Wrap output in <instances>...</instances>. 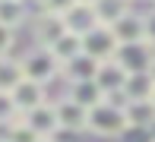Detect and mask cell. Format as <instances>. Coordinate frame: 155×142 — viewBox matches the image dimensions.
<instances>
[{"label": "cell", "instance_id": "obj_1", "mask_svg": "<svg viewBox=\"0 0 155 142\" xmlns=\"http://www.w3.org/2000/svg\"><path fill=\"white\" fill-rule=\"evenodd\" d=\"M127 130H130V123H127V111L120 108V104L101 101L98 108L89 111V126H86V133H92V136L114 139V136H124Z\"/></svg>", "mask_w": 155, "mask_h": 142}, {"label": "cell", "instance_id": "obj_2", "mask_svg": "<svg viewBox=\"0 0 155 142\" xmlns=\"http://www.w3.org/2000/svg\"><path fill=\"white\" fill-rule=\"evenodd\" d=\"M22 69H25V79L45 85L48 79H54V76L63 73V63L54 57L51 47H35V51H29L22 57Z\"/></svg>", "mask_w": 155, "mask_h": 142}, {"label": "cell", "instance_id": "obj_3", "mask_svg": "<svg viewBox=\"0 0 155 142\" xmlns=\"http://www.w3.org/2000/svg\"><path fill=\"white\" fill-rule=\"evenodd\" d=\"M82 51L92 57V60L104 63V60H114V57H117L120 41H117V35H114L111 25H98L95 32H89L86 38H82Z\"/></svg>", "mask_w": 155, "mask_h": 142}, {"label": "cell", "instance_id": "obj_4", "mask_svg": "<svg viewBox=\"0 0 155 142\" xmlns=\"http://www.w3.org/2000/svg\"><path fill=\"white\" fill-rule=\"evenodd\" d=\"M117 63L127 69V73H149L152 69V60H155V51L149 41H139V44H120V51L114 57Z\"/></svg>", "mask_w": 155, "mask_h": 142}, {"label": "cell", "instance_id": "obj_5", "mask_svg": "<svg viewBox=\"0 0 155 142\" xmlns=\"http://www.w3.org/2000/svg\"><path fill=\"white\" fill-rule=\"evenodd\" d=\"M19 117H22V123L32 126L41 139H54L60 133V117H57V104H54V101L41 104V108H35L29 114H19Z\"/></svg>", "mask_w": 155, "mask_h": 142}, {"label": "cell", "instance_id": "obj_6", "mask_svg": "<svg viewBox=\"0 0 155 142\" xmlns=\"http://www.w3.org/2000/svg\"><path fill=\"white\" fill-rule=\"evenodd\" d=\"M63 25H67L70 35H79V38H86L89 32H95L98 25H101V19H98V10L92 3H76L73 10L63 13Z\"/></svg>", "mask_w": 155, "mask_h": 142}, {"label": "cell", "instance_id": "obj_7", "mask_svg": "<svg viewBox=\"0 0 155 142\" xmlns=\"http://www.w3.org/2000/svg\"><path fill=\"white\" fill-rule=\"evenodd\" d=\"M10 98H13V104H16L19 114H29L35 108H41V104H48L45 85H41V82H32V79H22L16 89L10 92Z\"/></svg>", "mask_w": 155, "mask_h": 142}, {"label": "cell", "instance_id": "obj_8", "mask_svg": "<svg viewBox=\"0 0 155 142\" xmlns=\"http://www.w3.org/2000/svg\"><path fill=\"white\" fill-rule=\"evenodd\" d=\"M117 35V41L120 44H139V41H149V32H146V16H139V13H127L117 25H111Z\"/></svg>", "mask_w": 155, "mask_h": 142}, {"label": "cell", "instance_id": "obj_9", "mask_svg": "<svg viewBox=\"0 0 155 142\" xmlns=\"http://www.w3.org/2000/svg\"><path fill=\"white\" fill-rule=\"evenodd\" d=\"M54 104H57L60 130H67V133H86V126H89V111L86 108H79V104L70 101V98H60V101H54Z\"/></svg>", "mask_w": 155, "mask_h": 142}, {"label": "cell", "instance_id": "obj_10", "mask_svg": "<svg viewBox=\"0 0 155 142\" xmlns=\"http://www.w3.org/2000/svg\"><path fill=\"white\" fill-rule=\"evenodd\" d=\"M67 98H70V101H76L79 108H86V111H92V108H98L101 101H108L104 89H101L95 79H89V82H70Z\"/></svg>", "mask_w": 155, "mask_h": 142}, {"label": "cell", "instance_id": "obj_11", "mask_svg": "<svg viewBox=\"0 0 155 142\" xmlns=\"http://www.w3.org/2000/svg\"><path fill=\"white\" fill-rule=\"evenodd\" d=\"M35 38L41 41V47H51L57 38H63L67 35V25H63V16H54V13H38L35 16Z\"/></svg>", "mask_w": 155, "mask_h": 142}, {"label": "cell", "instance_id": "obj_12", "mask_svg": "<svg viewBox=\"0 0 155 142\" xmlns=\"http://www.w3.org/2000/svg\"><path fill=\"white\" fill-rule=\"evenodd\" d=\"M127 79H130V73H127L117 60H104L101 66H98V76H95V82L104 89V95H117V92H124Z\"/></svg>", "mask_w": 155, "mask_h": 142}, {"label": "cell", "instance_id": "obj_13", "mask_svg": "<svg viewBox=\"0 0 155 142\" xmlns=\"http://www.w3.org/2000/svg\"><path fill=\"white\" fill-rule=\"evenodd\" d=\"M127 123L130 130H146V126H155V101H130L127 104Z\"/></svg>", "mask_w": 155, "mask_h": 142}, {"label": "cell", "instance_id": "obj_14", "mask_svg": "<svg viewBox=\"0 0 155 142\" xmlns=\"http://www.w3.org/2000/svg\"><path fill=\"white\" fill-rule=\"evenodd\" d=\"M152 92H155V79L149 73H133L130 79H127V85H124L127 104H130V101H149Z\"/></svg>", "mask_w": 155, "mask_h": 142}, {"label": "cell", "instance_id": "obj_15", "mask_svg": "<svg viewBox=\"0 0 155 142\" xmlns=\"http://www.w3.org/2000/svg\"><path fill=\"white\" fill-rule=\"evenodd\" d=\"M98 66H101L98 60H92L89 54H82V57H76L73 63L63 66V76H67V82H89V79L98 76Z\"/></svg>", "mask_w": 155, "mask_h": 142}, {"label": "cell", "instance_id": "obj_16", "mask_svg": "<svg viewBox=\"0 0 155 142\" xmlns=\"http://www.w3.org/2000/svg\"><path fill=\"white\" fill-rule=\"evenodd\" d=\"M25 79V69H22V60L16 57H0V92L10 95L19 82Z\"/></svg>", "mask_w": 155, "mask_h": 142}, {"label": "cell", "instance_id": "obj_17", "mask_svg": "<svg viewBox=\"0 0 155 142\" xmlns=\"http://www.w3.org/2000/svg\"><path fill=\"white\" fill-rule=\"evenodd\" d=\"M51 51H54V57H57L63 66H67V63H73L76 57H82V54H86V51H82V38H79V35H70V32L63 35V38L54 41V44H51Z\"/></svg>", "mask_w": 155, "mask_h": 142}, {"label": "cell", "instance_id": "obj_18", "mask_svg": "<svg viewBox=\"0 0 155 142\" xmlns=\"http://www.w3.org/2000/svg\"><path fill=\"white\" fill-rule=\"evenodd\" d=\"M95 10H98L101 25H117L127 13H130V3H127V0H98Z\"/></svg>", "mask_w": 155, "mask_h": 142}, {"label": "cell", "instance_id": "obj_19", "mask_svg": "<svg viewBox=\"0 0 155 142\" xmlns=\"http://www.w3.org/2000/svg\"><path fill=\"white\" fill-rule=\"evenodd\" d=\"M25 16H29V10H25L22 0H0V25L16 28L25 22Z\"/></svg>", "mask_w": 155, "mask_h": 142}, {"label": "cell", "instance_id": "obj_20", "mask_svg": "<svg viewBox=\"0 0 155 142\" xmlns=\"http://www.w3.org/2000/svg\"><path fill=\"white\" fill-rule=\"evenodd\" d=\"M10 142H41V136L32 130V126L22 123V117H16L13 126H10Z\"/></svg>", "mask_w": 155, "mask_h": 142}, {"label": "cell", "instance_id": "obj_21", "mask_svg": "<svg viewBox=\"0 0 155 142\" xmlns=\"http://www.w3.org/2000/svg\"><path fill=\"white\" fill-rule=\"evenodd\" d=\"M76 3H79V0H38L41 13H54V16H63V13L73 10Z\"/></svg>", "mask_w": 155, "mask_h": 142}, {"label": "cell", "instance_id": "obj_22", "mask_svg": "<svg viewBox=\"0 0 155 142\" xmlns=\"http://www.w3.org/2000/svg\"><path fill=\"white\" fill-rule=\"evenodd\" d=\"M19 117L16 104H13V98L6 95V92H0V123H13V120Z\"/></svg>", "mask_w": 155, "mask_h": 142}, {"label": "cell", "instance_id": "obj_23", "mask_svg": "<svg viewBox=\"0 0 155 142\" xmlns=\"http://www.w3.org/2000/svg\"><path fill=\"white\" fill-rule=\"evenodd\" d=\"M10 47H13V28L0 25V57H6V54H10Z\"/></svg>", "mask_w": 155, "mask_h": 142}, {"label": "cell", "instance_id": "obj_24", "mask_svg": "<svg viewBox=\"0 0 155 142\" xmlns=\"http://www.w3.org/2000/svg\"><path fill=\"white\" fill-rule=\"evenodd\" d=\"M146 32H149V44L155 47V10L146 16Z\"/></svg>", "mask_w": 155, "mask_h": 142}, {"label": "cell", "instance_id": "obj_25", "mask_svg": "<svg viewBox=\"0 0 155 142\" xmlns=\"http://www.w3.org/2000/svg\"><path fill=\"white\" fill-rule=\"evenodd\" d=\"M149 76H152V79H155V60H152V69H149Z\"/></svg>", "mask_w": 155, "mask_h": 142}, {"label": "cell", "instance_id": "obj_26", "mask_svg": "<svg viewBox=\"0 0 155 142\" xmlns=\"http://www.w3.org/2000/svg\"><path fill=\"white\" fill-rule=\"evenodd\" d=\"M79 3H92V6H95V3H98V0H79Z\"/></svg>", "mask_w": 155, "mask_h": 142}, {"label": "cell", "instance_id": "obj_27", "mask_svg": "<svg viewBox=\"0 0 155 142\" xmlns=\"http://www.w3.org/2000/svg\"><path fill=\"white\" fill-rule=\"evenodd\" d=\"M41 142H54V139H41Z\"/></svg>", "mask_w": 155, "mask_h": 142}, {"label": "cell", "instance_id": "obj_28", "mask_svg": "<svg viewBox=\"0 0 155 142\" xmlns=\"http://www.w3.org/2000/svg\"><path fill=\"white\" fill-rule=\"evenodd\" d=\"M152 101H155V92H152Z\"/></svg>", "mask_w": 155, "mask_h": 142}, {"label": "cell", "instance_id": "obj_29", "mask_svg": "<svg viewBox=\"0 0 155 142\" xmlns=\"http://www.w3.org/2000/svg\"><path fill=\"white\" fill-rule=\"evenodd\" d=\"M127 3H130V0H127Z\"/></svg>", "mask_w": 155, "mask_h": 142}]
</instances>
